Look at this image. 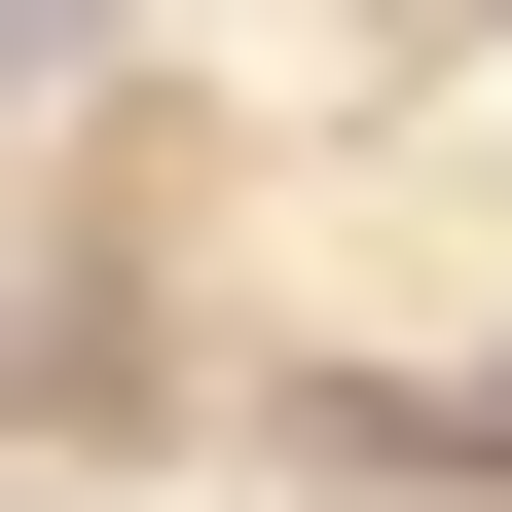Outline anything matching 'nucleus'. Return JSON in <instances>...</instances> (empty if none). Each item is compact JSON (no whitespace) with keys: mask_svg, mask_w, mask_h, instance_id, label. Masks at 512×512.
<instances>
[{"mask_svg":"<svg viewBox=\"0 0 512 512\" xmlns=\"http://www.w3.org/2000/svg\"><path fill=\"white\" fill-rule=\"evenodd\" d=\"M74 74H110V0H0V110H74Z\"/></svg>","mask_w":512,"mask_h":512,"instance_id":"1","label":"nucleus"},{"mask_svg":"<svg viewBox=\"0 0 512 512\" xmlns=\"http://www.w3.org/2000/svg\"><path fill=\"white\" fill-rule=\"evenodd\" d=\"M0 512H74V476H0Z\"/></svg>","mask_w":512,"mask_h":512,"instance_id":"2","label":"nucleus"}]
</instances>
